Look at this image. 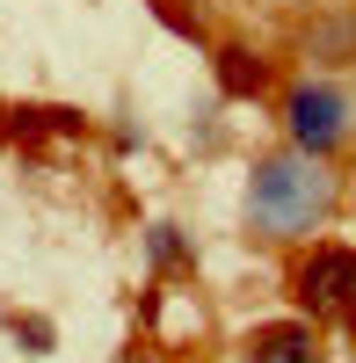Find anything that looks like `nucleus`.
Masks as SVG:
<instances>
[{
	"label": "nucleus",
	"mask_w": 356,
	"mask_h": 363,
	"mask_svg": "<svg viewBox=\"0 0 356 363\" xmlns=\"http://www.w3.org/2000/svg\"><path fill=\"white\" fill-rule=\"evenodd\" d=\"M211 66H218V87H226L233 102H255L262 87H269V66H262V58H255L247 44H226V51L211 58Z\"/></svg>",
	"instance_id": "39448f33"
},
{
	"label": "nucleus",
	"mask_w": 356,
	"mask_h": 363,
	"mask_svg": "<svg viewBox=\"0 0 356 363\" xmlns=\"http://www.w3.org/2000/svg\"><path fill=\"white\" fill-rule=\"evenodd\" d=\"M306 51H313V58H328V66H335V58H349V51H356V22H328V29H313Z\"/></svg>",
	"instance_id": "6e6552de"
},
{
	"label": "nucleus",
	"mask_w": 356,
	"mask_h": 363,
	"mask_svg": "<svg viewBox=\"0 0 356 363\" xmlns=\"http://www.w3.org/2000/svg\"><path fill=\"white\" fill-rule=\"evenodd\" d=\"M342 320H349V327H356V298H349V306H342Z\"/></svg>",
	"instance_id": "9d476101"
},
{
	"label": "nucleus",
	"mask_w": 356,
	"mask_h": 363,
	"mask_svg": "<svg viewBox=\"0 0 356 363\" xmlns=\"http://www.w3.org/2000/svg\"><path fill=\"white\" fill-rule=\"evenodd\" d=\"M291 298L320 320V313H342L349 298H356V247H313L299 269H291Z\"/></svg>",
	"instance_id": "7ed1b4c3"
},
{
	"label": "nucleus",
	"mask_w": 356,
	"mask_h": 363,
	"mask_svg": "<svg viewBox=\"0 0 356 363\" xmlns=\"http://www.w3.org/2000/svg\"><path fill=\"white\" fill-rule=\"evenodd\" d=\"M124 363H131V356H124Z\"/></svg>",
	"instance_id": "9b49d317"
},
{
	"label": "nucleus",
	"mask_w": 356,
	"mask_h": 363,
	"mask_svg": "<svg viewBox=\"0 0 356 363\" xmlns=\"http://www.w3.org/2000/svg\"><path fill=\"white\" fill-rule=\"evenodd\" d=\"M145 255H153V269H182L189 262V247H182L174 225H145Z\"/></svg>",
	"instance_id": "1a4fd4ad"
},
{
	"label": "nucleus",
	"mask_w": 356,
	"mask_h": 363,
	"mask_svg": "<svg viewBox=\"0 0 356 363\" xmlns=\"http://www.w3.org/2000/svg\"><path fill=\"white\" fill-rule=\"evenodd\" d=\"M8 335L22 342V356H51V349H58V327H51L44 313H15V320H8Z\"/></svg>",
	"instance_id": "0eeeda50"
},
{
	"label": "nucleus",
	"mask_w": 356,
	"mask_h": 363,
	"mask_svg": "<svg viewBox=\"0 0 356 363\" xmlns=\"http://www.w3.org/2000/svg\"><path fill=\"white\" fill-rule=\"evenodd\" d=\"M247 363H320V342L306 320H277V327L247 335Z\"/></svg>",
	"instance_id": "20e7f679"
},
{
	"label": "nucleus",
	"mask_w": 356,
	"mask_h": 363,
	"mask_svg": "<svg viewBox=\"0 0 356 363\" xmlns=\"http://www.w3.org/2000/svg\"><path fill=\"white\" fill-rule=\"evenodd\" d=\"M8 131H15V138H51V131H58V138H80L87 116H80V109H44V102H29V109L8 116Z\"/></svg>",
	"instance_id": "423d86ee"
},
{
	"label": "nucleus",
	"mask_w": 356,
	"mask_h": 363,
	"mask_svg": "<svg viewBox=\"0 0 356 363\" xmlns=\"http://www.w3.org/2000/svg\"><path fill=\"white\" fill-rule=\"evenodd\" d=\"M284 124H291V145H299V153L328 160L335 145L356 131V95L335 87V80H299L284 95Z\"/></svg>",
	"instance_id": "f03ea898"
},
{
	"label": "nucleus",
	"mask_w": 356,
	"mask_h": 363,
	"mask_svg": "<svg viewBox=\"0 0 356 363\" xmlns=\"http://www.w3.org/2000/svg\"><path fill=\"white\" fill-rule=\"evenodd\" d=\"M328 211H335V174L328 160H313V153H269L255 174H247V225L262 240H306L313 225H328Z\"/></svg>",
	"instance_id": "f257e3e1"
}]
</instances>
